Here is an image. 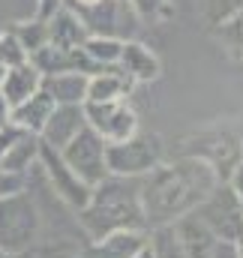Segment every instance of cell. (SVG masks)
Listing matches in <instances>:
<instances>
[{"mask_svg":"<svg viewBox=\"0 0 243 258\" xmlns=\"http://www.w3.org/2000/svg\"><path fill=\"white\" fill-rule=\"evenodd\" d=\"M174 228H177V237L183 243L186 258H207V252L213 249V243L219 240L210 231V225L201 219L198 210H189V213H183L180 219H174Z\"/></svg>","mask_w":243,"mask_h":258,"instance_id":"cell-13","label":"cell"},{"mask_svg":"<svg viewBox=\"0 0 243 258\" xmlns=\"http://www.w3.org/2000/svg\"><path fill=\"white\" fill-rule=\"evenodd\" d=\"M117 69L132 81V84H150L162 75V60L153 54L150 45L144 42H135V39H126L120 51V60H117Z\"/></svg>","mask_w":243,"mask_h":258,"instance_id":"cell-10","label":"cell"},{"mask_svg":"<svg viewBox=\"0 0 243 258\" xmlns=\"http://www.w3.org/2000/svg\"><path fill=\"white\" fill-rule=\"evenodd\" d=\"M201 213V219L210 225V231L219 240H231L237 243L243 237V210H240V198L234 195V189L228 183H219L213 192L207 195V201L201 207H195Z\"/></svg>","mask_w":243,"mask_h":258,"instance_id":"cell-8","label":"cell"},{"mask_svg":"<svg viewBox=\"0 0 243 258\" xmlns=\"http://www.w3.org/2000/svg\"><path fill=\"white\" fill-rule=\"evenodd\" d=\"M84 126H87L84 105H54L51 117L45 120V126L39 132V141L54 150H63Z\"/></svg>","mask_w":243,"mask_h":258,"instance_id":"cell-11","label":"cell"},{"mask_svg":"<svg viewBox=\"0 0 243 258\" xmlns=\"http://www.w3.org/2000/svg\"><path fill=\"white\" fill-rule=\"evenodd\" d=\"M63 162L87 183L96 186L108 177V165H105V138L90 126H84L66 147L60 150Z\"/></svg>","mask_w":243,"mask_h":258,"instance_id":"cell-6","label":"cell"},{"mask_svg":"<svg viewBox=\"0 0 243 258\" xmlns=\"http://www.w3.org/2000/svg\"><path fill=\"white\" fill-rule=\"evenodd\" d=\"M78 219L90 240L111 231H147L141 210V177L108 174L90 189V201L78 210Z\"/></svg>","mask_w":243,"mask_h":258,"instance_id":"cell-2","label":"cell"},{"mask_svg":"<svg viewBox=\"0 0 243 258\" xmlns=\"http://www.w3.org/2000/svg\"><path fill=\"white\" fill-rule=\"evenodd\" d=\"M36 165L45 171V177H48L51 189L57 192V198H63L75 213L90 201V189H93V186H87V183L63 162L60 150H54V147H48V144H39V159H36Z\"/></svg>","mask_w":243,"mask_h":258,"instance_id":"cell-9","label":"cell"},{"mask_svg":"<svg viewBox=\"0 0 243 258\" xmlns=\"http://www.w3.org/2000/svg\"><path fill=\"white\" fill-rule=\"evenodd\" d=\"M126 3H129V9H132L138 18H153V15H159L162 6H165V0H126Z\"/></svg>","mask_w":243,"mask_h":258,"instance_id":"cell-24","label":"cell"},{"mask_svg":"<svg viewBox=\"0 0 243 258\" xmlns=\"http://www.w3.org/2000/svg\"><path fill=\"white\" fill-rule=\"evenodd\" d=\"M27 60V51L24 45L18 42L15 33H0V66H15V63H24Z\"/></svg>","mask_w":243,"mask_h":258,"instance_id":"cell-22","label":"cell"},{"mask_svg":"<svg viewBox=\"0 0 243 258\" xmlns=\"http://www.w3.org/2000/svg\"><path fill=\"white\" fill-rule=\"evenodd\" d=\"M147 243V231H111L99 240H90L84 258H132Z\"/></svg>","mask_w":243,"mask_h":258,"instance_id":"cell-17","label":"cell"},{"mask_svg":"<svg viewBox=\"0 0 243 258\" xmlns=\"http://www.w3.org/2000/svg\"><path fill=\"white\" fill-rule=\"evenodd\" d=\"M222 27H228V30H231L234 36H237V45L243 48V9L237 12V15H234V18H228V21H225Z\"/></svg>","mask_w":243,"mask_h":258,"instance_id":"cell-27","label":"cell"},{"mask_svg":"<svg viewBox=\"0 0 243 258\" xmlns=\"http://www.w3.org/2000/svg\"><path fill=\"white\" fill-rule=\"evenodd\" d=\"M0 258H27V252H21V255H15V252H3V249H0Z\"/></svg>","mask_w":243,"mask_h":258,"instance_id":"cell-31","label":"cell"},{"mask_svg":"<svg viewBox=\"0 0 243 258\" xmlns=\"http://www.w3.org/2000/svg\"><path fill=\"white\" fill-rule=\"evenodd\" d=\"M129 87H135L117 66H105L102 72L87 78V99L84 102H111V99H123L129 93Z\"/></svg>","mask_w":243,"mask_h":258,"instance_id":"cell-18","label":"cell"},{"mask_svg":"<svg viewBox=\"0 0 243 258\" xmlns=\"http://www.w3.org/2000/svg\"><path fill=\"white\" fill-rule=\"evenodd\" d=\"M84 117H87V126L105 138V144L126 141L141 129L138 126V114L126 102V96L111 99V102H84Z\"/></svg>","mask_w":243,"mask_h":258,"instance_id":"cell-7","label":"cell"},{"mask_svg":"<svg viewBox=\"0 0 243 258\" xmlns=\"http://www.w3.org/2000/svg\"><path fill=\"white\" fill-rule=\"evenodd\" d=\"M240 210H243V201H240Z\"/></svg>","mask_w":243,"mask_h":258,"instance_id":"cell-34","label":"cell"},{"mask_svg":"<svg viewBox=\"0 0 243 258\" xmlns=\"http://www.w3.org/2000/svg\"><path fill=\"white\" fill-rule=\"evenodd\" d=\"M45 33H48V42L57 45V48H81V42L90 36L84 21L78 18V12L72 6H63L54 9L48 18H45Z\"/></svg>","mask_w":243,"mask_h":258,"instance_id":"cell-12","label":"cell"},{"mask_svg":"<svg viewBox=\"0 0 243 258\" xmlns=\"http://www.w3.org/2000/svg\"><path fill=\"white\" fill-rule=\"evenodd\" d=\"M159 162H165V141H162V135H156L150 129H138L126 141L105 144L108 174H117V177H144Z\"/></svg>","mask_w":243,"mask_h":258,"instance_id":"cell-4","label":"cell"},{"mask_svg":"<svg viewBox=\"0 0 243 258\" xmlns=\"http://www.w3.org/2000/svg\"><path fill=\"white\" fill-rule=\"evenodd\" d=\"M39 144H42V141H39V135H33V132H21V135L9 144L6 156L0 159V168L24 174L27 168H33V165H36V159H39Z\"/></svg>","mask_w":243,"mask_h":258,"instance_id":"cell-19","label":"cell"},{"mask_svg":"<svg viewBox=\"0 0 243 258\" xmlns=\"http://www.w3.org/2000/svg\"><path fill=\"white\" fill-rule=\"evenodd\" d=\"M42 228V213L33 195L15 192L9 198H0V249L3 252H30L33 243L39 240Z\"/></svg>","mask_w":243,"mask_h":258,"instance_id":"cell-3","label":"cell"},{"mask_svg":"<svg viewBox=\"0 0 243 258\" xmlns=\"http://www.w3.org/2000/svg\"><path fill=\"white\" fill-rule=\"evenodd\" d=\"M9 111H12V108H9V102H6V96L0 93V126H6V123H9Z\"/></svg>","mask_w":243,"mask_h":258,"instance_id":"cell-28","label":"cell"},{"mask_svg":"<svg viewBox=\"0 0 243 258\" xmlns=\"http://www.w3.org/2000/svg\"><path fill=\"white\" fill-rule=\"evenodd\" d=\"M147 249H150V255L153 258H186L174 222H165V225L147 228Z\"/></svg>","mask_w":243,"mask_h":258,"instance_id":"cell-21","label":"cell"},{"mask_svg":"<svg viewBox=\"0 0 243 258\" xmlns=\"http://www.w3.org/2000/svg\"><path fill=\"white\" fill-rule=\"evenodd\" d=\"M123 42H126V39L114 36V33H90V36L81 42V51H84L96 66L105 69V66H117Z\"/></svg>","mask_w":243,"mask_h":258,"instance_id":"cell-20","label":"cell"},{"mask_svg":"<svg viewBox=\"0 0 243 258\" xmlns=\"http://www.w3.org/2000/svg\"><path fill=\"white\" fill-rule=\"evenodd\" d=\"M39 87H42V72L30 63V60H24V63H15V66L6 69L3 84H0V93L6 96L9 108H15V105H21L27 96H33Z\"/></svg>","mask_w":243,"mask_h":258,"instance_id":"cell-15","label":"cell"},{"mask_svg":"<svg viewBox=\"0 0 243 258\" xmlns=\"http://www.w3.org/2000/svg\"><path fill=\"white\" fill-rule=\"evenodd\" d=\"M54 99L39 87L33 96H27L21 105H15L12 111H9V123L15 129H21V132H33V135H39L42 126H45V120L51 117V111H54Z\"/></svg>","mask_w":243,"mask_h":258,"instance_id":"cell-14","label":"cell"},{"mask_svg":"<svg viewBox=\"0 0 243 258\" xmlns=\"http://www.w3.org/2000/svg\"><path fill=\"white\" fill-rule=\"evenodd\" d=\"M99 0H72V9H87V6H96Z\"/></svg>","mask_w":243,"mask_h":258,"instance_id":"cell-29","label":"cell"},{"mask_svg":"<svg viewBox=\"0 0 243 258\" xmlns=\"http://www.w3.org/2000/svg\"><path fill=\"white\" fill-rule=\"evenodd\" d=\"M207 258H240V252H237V243H231V240H216L213 249L207 252Z\"/></svg>","mask_w":243,"mask_h":258,"instance_id":"cell-25","label":"cell"},{"mask_svg":"<svg viewBox=\"0 0 243 258\" xmlns=\"http://www.w3.org/2000/svg\"><path fill=\"white\" fill-rule=\"evenodd\" d=\"M3 75H6V66H0V84H3Z\"/></svg>","mask_w":243,"mask_h":258,"instance_id":"cell-33","label":"cell"},{"mask_svg":"<svg viewBox=\"0 0 243 258\" xmlns=\"http://www.w3.org/2000/svg\"><path fill=\"white\" fill-rule=\"evenodd\" d=\"M219 183L222 180L216 171L198 156L180 153L171 162H159L141 177V210L147 228L174 222L183 213L201 207Z\"/></svg>","mask_w":243,"mask_h":258,"instance_id":"cell-1","label":"cell"},{"mask_svg":"<svg viewBox=\"0 0 243 258\" xmlns=\"http://www.w3.org/2000/svg\"><path fill=\"white\" fill-rule=\"evenodd\" d=\"M132 258H153V255H150V249H147V243H144V246H141V249H138Z\"/></svg>","mask_w":243,"mask_h":258,"instance_id":"cell-30","label":"cell"},{"mask_svg":"<svg viewBox=\"0 0 243 258\" xmlns=\"http://www.w3.org/2000/svg\"><path fill=\"white\" fill-rule=\"evenodd\" d=\"M237 252H240V258H243V237L237 240Z\"/></svg>","mask_w":243,"mask_h":258,"instance_id":"cell-32","label":"cell"},{"mask_svg":"<svg viewBox=\"0 0 243 258\" xmlns=\"http://www.w3.org/2000/svg\"><path fill=\"white\" fill-rule=\"evenodd\" d=\"M183 153L204 159V162L216 171V177L225 183L228 174L243 162V141L234 132H228V129H207V132L189 135Z\"/></svg>","mask_w":243,"mask_h":258,"instance_id":"cell-5","label":"cell"},{"mask_svg":"<svg viewBox=\"0 0 243 258\" xmlns=\"http://www.w3.org/2000/svg\"><path fill=\"white\" fill-rule=\"evenodd\" d=\"M87 78L84 72L66 69V72H54L42 78V90L57 102V105H84L87 99Z\"/></svg>","mask_w":243,"mask_h":258,"instance_id":"cell-16","label":"cell"},{"mask_svg":"<svg viewBox=\"0 0 243 258\" xmlns=\"http://www.w3.org/2000/svg\"><path fill=\"white\" fill-rule=\"evenodd\" d=\"M24 189H27V177H24V174L0 168V198H9V195L24 192Z\"/></svg>","mask_w":243,"mask_h":258,"instance_id":"cell-23","label":"cell"},{"mask_svg":"<svg viewBox=\"0 0 243 258\" xmlns=\"http://www.w3.org/2000/svg\"><path fill=\"white\" fill-rule=\"evenodd\" d=\"M225 183H228V186L234 189V195L243 201V162L234 168V171H231V174H228V180H225Z\"/></svg>","mask_w":243,"mask_h":258,"instance_id":"cell-26","label":"cell"}]
</instances>
